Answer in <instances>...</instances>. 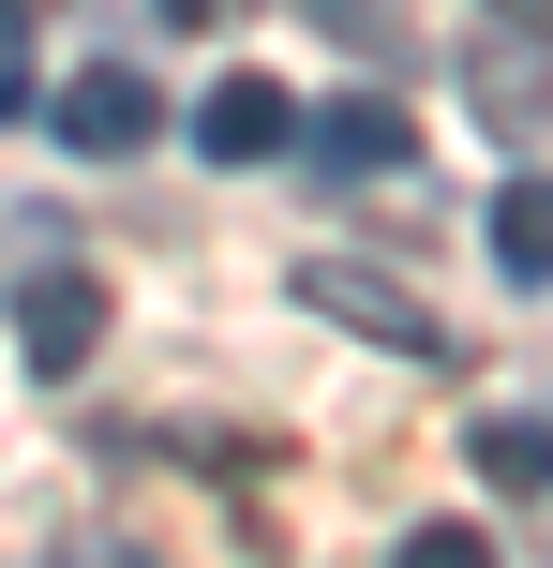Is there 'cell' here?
<instances>
[{"label":"cell","instance_id":"1","mask_svg":"<svg viewBox=\"0 0 553 568\" xmlns=\"http://www.w3.org/2000/svg\"><path fill=\"white\" fill-rule=\"evenodd\" d=\"M299 314H329V329L389 344V359H449V314H419L389 270H345V255H299Z\"/></svg>","mask_w":553,"mask_h":568},{"label":"cell","instance_id":"6","mask_svg":"<svg viewBox=\"0 0 553 568\" xmlns=\"http://www.w3.org/2000/svg\"><path fill=\"white\" fill-rule=\"evenodd\" d=\"M479 120H494V135H539V120H553V45H539L524 16L479 45Z\"/></svg>","mask_w":553,"mask_h":568},{"label":"cell","instance_id":"10","mask_svg":"<svg viewBox=\"0 0 553 568\" xmlns=\"http://www.w3.org/2000/svg\"><path fill=\"white\" fill-rule=\"evenodd\" d=\"M150 16H165V30H225L239 0H150Z\"/></svg>","mask_w":553,"mask_h":568},{"label":"cell","instance_id":"4","mask_svg":"<svg viewBox=\"0 0 553 568\" xmlns=\"http://www.w3.org/2000/svg\"><path fill=\"white\" fill-rule=\"evenodd\" d=\"M315 165H329V180H404V165H419V120L389 105V90H359V105L315 120Z\"/></svg>","mask_w":553,"mask_h":568},{"label":"cell","instance_id":"3","mask_svg":"<svg viewBox=\"0 0 553 568\" xmlns=\"http://www.w3.org/2000/svg\"><path fill=\"white\" fill-rule=\"evenodd\" d=\"M90 344H105V284H90V270H45L16 300V359L30 374H90Z\"/></svg>","mask_w":553,"mask_h":568},{"label":"cell","instance_id":"7","mask_svg":"<svg viewBox=\"0 0 553 568\" xmlns=\"http://www.w3.org/2000/svg\"><path fill=\"white\" fill-rule=\"evenodd\" d=\"M494 270L509 284H553V180H509V195H494Z\"/></svg>","mask_w":553,"mask_h":568},{"label":"cell","instance_id":"5","mask_svg":"<svg viewBox=\"0 0 553 568\" xmlns=\"http://www.w3.org/2000/svg\"><path fill=\"white\" fill-rule=\"evenodd\" d=\"M285 135H299V105L269 75H209V105H195V150H209V165H255V150H285Z\"/></svg>","mask_w":553,"mask_h":568},{"label":"cell","instance_id":"9","mask_svg":"<svg viewBox=\"0 0 553 568\" xmlns=\"http://www.w3.org/2000/svg\"><path fill=\"white\" fill-rule=\"evenodd\" d=\"M45 105V75H30V0H0V120Z\"/></svg>","mask_w":553,"mask_h":568},{"label":"cell","instance_id":"2","mask_svg":"<svg viewBox=\"0 0 553 568\" xmlns=\"http://www.w3.org/2000/svg\"><path fill=\"white\" fill-rule=\"evenodd\" d=\"M45 120H60V150H90V165H135V150L165 135V90H150L135 60H90V75L60 90Z\"/></svg>","mask_w":553,"mask_h":568},{"label":"cell","instance_id":"8","mask_svg":"<svg viewBox=\"0 0 553 568\" xmlns=\"http://www.w3.org/2000/svg\"><path fill=\"white\" fill-rule=\"evenodd\" d=\"M479 464L509 494H553V419H479Z\"/></svg>","mask_w":553,"mask_h":568}]
</instances>
